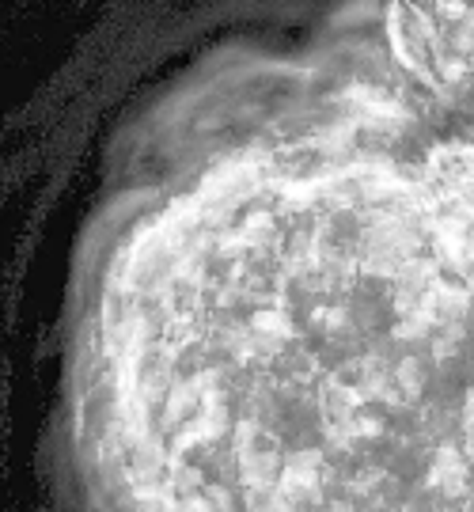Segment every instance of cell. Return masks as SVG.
Instances as JSON below:
<instances>
[{"instance_id":"obj_2","label":"cell","mask_w":474,"mask_h":512,"mask_svg":"<svg viewBox=\"0 0 474 512\" xmlns=\"http://www.w3.org/2000/svg\"><path fill=\"white\" fill-rule=\"evenodd\" d=\"M399 80L474 145V0H368Z\"/></svg>"},{"instance_id":"obj_1","label":"cell","mask_w":474,"mask_h":512,"mask_svg":"<svg viewBox=\"0 0 474 512\" xmlns=\"http://www.w3.org/2000/svg\"><path fill=\"white\" fill-rule=\"evenodd\" d=\"M73 512H474V145L380 46L236 54L80 258Z\"/></svg>"}]
</instances>
